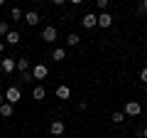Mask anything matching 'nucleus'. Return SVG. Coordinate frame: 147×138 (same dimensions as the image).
<instances>
[{"instance_id":"7ed1b4c3","label":"nucleus","mask_w":147,"mask_h":138,"mask_svg":"<svg viewBox=\"0 0 147 138\" xmlns=\"http://www.w3.org/2000/svg\"><path fill=\"white\" fill-rule=\"evenodd\" d=\"M113 25V15L110 12H100V15H96V27H110Z\"/></svg>"},{"instance_id":"6e6552de","label":"nucleus","mask_w":147,"mask_h":138,"mask_svg":"<svg viewBox=\"0 0 147 138\" xmlns=\"http://www.w3.org/2000/svg\"><path fill=\"white\" fill-rule=\"evenodd\" d=\"M81 25H84L86 30L96 27V15H93V12H86V15H84V20H81Z\"/></svg>"},{"instance_id":"a211bd4d","label":"nucleus","mask_w":147,"mask_h":138,"mask_svg":"<svg viewBox=\"0 0 147 138\" xmlns=\"http://www.w3.org/2000/svg\"><path fill=\"white\" fill-rule=\"evenodd\" d=\"M22 17H25V12H22L20 8H12L10 10V20H22Z\"/></svg>"},{"instance_id":"ddd939ff","label":"nucleus","mask_w":147,"mask_h":138,"mask_svg":"<svg viewBox=\"0 0 147 138\" xmlns=\"http://www.w3.org/2000/svg\"><path fill=\"white\" fill-rule=\"evenodd\" d=\"M44 96H47V91H44V86H34V89H32V99H37V101H42Z\"/></svg>"},{"instance_id":"f03ea898","label":"nucleus","mask_w":147,"mask_h":138,"mask_svg":"<svg viewBox=\"0 0 147 138\" xmlns=\"http://www.w3.org/2000/svg\"><path fill=\"white\" fill-rule=\"evenodd\" d=\"M47 74H49L47 64H34L32 67V79H47Z\"/></svg>"},{"instance_id":"0eeeda50","label":"nucleus","mask_w":147,"mask_h":138,"mask_svg":"<svg viewBox=\"0 0 147 138\" xmlns=\"http://www.w3.org/2000/svg\"><path fill=\"white\" fill-rule=\"evenodd\" d=\"M0 69H3L5 74H12V72H15V59L5 57V59H3V62H0Z\"/></svg>"},{"instance_id":"4be33fe9","label":"nucleus","mask_w":147,"mask_h":138,"mask_svg":"<svg viewBox=\"0 0 147 138\" xmlns=\"http://www.w3.org/2000/svg\"><path fill=\"white\" fill-rule=\"evenodd\" d=\"M137 10H140V12H147V0H145V3H140V5H137Z\"/></svg>"},{"instance_id":"f3484780","label":"nucleus","mask_w":147,"mask_h":138,"mask_svg":"<svg viewBox=\"0 0 147 138\" xmlns=\"http://www.w3.org/2000/svg\"><path fill=\"white\" fill-rule=\"evenodd\" d=\"M125 113H123V111H113V116H110V121H113V123H123V121H125Z\"/></svg>"},{"instance_id":"6ab92c4d","label":"nucleus","mask_w":147,"mask_h":138,"mask_svg":"<svg viewBox=\"0 0 147 138\" xmlns=\"http://www.w3.org/2000/svg\"><path fill=\"white\" fill-rule=\"evenodd\" d=\"M108 3H110V0H96V8H98L100 12H105V10H108Z\"/></svg>"},{"instance_id":"aec40b11","label":"nucleus","mask_w":147,"mask_h":138,"mask_svg":"<svg viewBox=\"0 0 147 138\" xmlns=\"http://www.w3.org/2000/svg\"><path fill=\"white\" fill-rule=\"evenodd\" d=\"M10 32V25H7V20H0V37L3 35H7Z\"/></svg>"},{"instance_id":"20e7f679","label":"nucleus","mask_w":147,"mask_h":138,"mask_svg":"<svg viewBox=\"0 0 147 138\" xmlns=\"http://www.w3.org/2000/svg\"><path fill=\"white\" fill-rule=\"evenodd\" d=\"M123 113H125V116H140V113H142V106L137 104V101H127Z\"/></svg>"},{"instance_id":"dca6fc26","label":"nucleus","mask_w":147,"mask_h":138,"mask_svg":"<svg viewBox=\"0 0 147 138\" xmlns=\"http://www.w3.org/2000/svg\"><path fill=\"white\" fill-rule=\"evenodd\" d=\"M81 42V37H79V35H76V32H71V35H69V37H66V44H69V47H76V44H79Z\"/></svg>"},{"instance_id":"1a4fd4ad","label":"nucleus","mask_w":147,"mask_h":138,"mask_svg":"<svg viewBox=\"0 0 147 138\" xmlns=\"http://www.w3.org/2000/svg\"><path fill=\"white\" fill-rule=\"evenodd\" d=\"M25 22H27V25H37V22H39V12H37V10L25 12Z\"/></svg>"},{"instance_id":"2eb2a0df","label":"nucleus","mask_w":147,"mask_h":138,"mask_svg":"<svg viewBox=\"0 0 147 138\" xmlns=\"http://www.w3.org/2000/svg\"><path fill=\"white\" fill-rule=\"evenodd\" d=\"M52 59H54V62H64V59H66V52H64L61 47H57V49L52 52Z\"/></svg>"},{"instance_id":"5701e85b","label":"nucleus","mask_w":147,"mask_h":138,"mask_svg":"<svg viewBox=\"0 0 147 138\" xmlns=\"http://www.w3.org/2000/svg\"><path fill=\"white\" fill-rule=\"evenodd\" d=\"M140 136H142V138H147V126H145V128L140 131Z\"/></svg>"},{"instance_id":"9b49d317","label":"nucleus","mask_w":147,"mask_h":138,"mask_svg":"<svg viewBox=\"0 0 147 138\" xmlns=\"http://www.w3.org/2000/svg\"><path fill=\"white\" fill-rule=\"evenodd\" d=\"M69 96H71V89H69L66 84L57 86V99H69Z\"/></svg>"},{"instance_id":"f257e3e1","label":"nucleus","mask_w":147,"mask_h":138,"mask_svg":"<svg viewBox=\"0 0 147 138\" xmlns=\"http://www.w3.org/2000/svg\"><path fill=\"white\" fill-rule=\"evenodd\" d=\"M20 99H22V94H20V89H17V86H10V89L5 91V101L10 104V106H15Z\"/></svg>"},{"instance_id":"b1692460","label":"nucleus","mask_w":147,"mask_h":138,"mask_svg":"<svg viewBox=\"0 0 147 138\" xmlns=\"http://www.w3.org/2000/svg\"><path fill=\"white\" fill-rule=\"evenodd\" d=\"M3 104H5V94H0V106H3Z\"/></svg>"},{"instance_id":"f8f14e48","label":"nucleus","mask_w":147,"mask_h":138,"mask_svg":"<svg viewBox=\"0 0 147 138\" xmlns=\"http://www.w3.org/2000/svg\"><path fill=\"white\" fill-rule=\"evenodd\" d=\"M12 113H15V109H12L10 104H7V101H5V104H3V106H0V116H3V118H10Z\"/></svg>"},{"instance_id":"4468645a","label":"nucleus","mask_w":147,"mask_h":138,"mask_svg":"<svg viewBox=\"0 0 147 138\" xmlns=\"http://www.w3.org/2000/svg\"><path fill=\"white\" fill-rule=\"evenodd\" d=\"M15 69H20L22 74H25L27 69H30V59H15Z\"/></svg>"},{"instance_id":"393cba45","label":"nucleus","mask_w":147,"mask_h":138,"mask_svg":"<svg viewBox=\"0 0 147 138\" xmlns=\"http://www.w3.org/2000/svg\"><path fill=\"white\" fill-rule=\"evenodd\" d=\"M0 52H3V40H0Z\"/></svg>"},{"instance_id":"423d86ee","label":"nucleus","mask_w":147,"mask_h":138,"mask_svg":"<svg viewBox=\"0 0 147 138\" xmlns=\"http://www.w3.org/2000/svg\"><path fill=\"white\" fill-rule=\"evenodd\" d=\"M42 40L44 42H54V40H57V27H52V25L44 27L42 30Z\"/></svg>"},{"instance_id":"9d476101","label":"nucleus","mask_w":147,"mask_h":138,"mask_svg":"<svg viewBox=\"0 0 147 138\" xmlns=\"http://www.w3.org/2000/svg\"><path fill=\"white\" fill-rule=\"evenodd\" d=\"M20 32H15V30H10V32H7V35H5V42L7 44H17V42H20Z\"/></svg>"},{"instance_id":"39448f33","label":"nucleus","mask_w":147,"mask_h":138,"mask_svg":"<svg viewBox=\"0 0 147 138\" xmlns=\"http://www.w3.org/2000/svg\"><path fill=\"white\" fill-rule=\"evenodd\" d=\"M49 133H52V136H64V121H52L49 123Z\"/></svg>"},{"instance_id":"412c9836","label":"nucleus","mask_w":147,"mask_h":138,"mask_svg":"<svg viewBox=\"0 0 147 138\" xmlns=\"http://www.w3.org/2000/svg\"><path fill=\"white\" fill-rule=\"evenodd\" d=\"M140 79H142V84H147V67H142V72H140Z\"/></svg>"}]
</instances>
